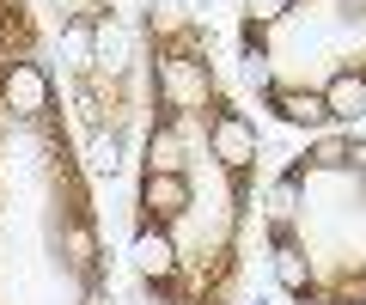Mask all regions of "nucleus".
<instances>
[{
	"mask_svg": "<svg viewBox=\"0 0 366 305\" xmlns=\"http://www.w3.org/2000/svg\"><path fill=\"white\" fill-rule=\"evenodd\" d=\"M232 43L281 129L336 134L366 116V0H238Z\"/></svg>",
	"mask_w": 366,
	"mask_h": 305,
	"instance_id": "obj_4",
	"label": "nucleus"
},
{
	"mask_svg": "<svg viewBox=\"0 0 366 305\" xmlns=\"http://www.w3.org/2000/svg\"><path fill=\"white\" fill-rule=\"evenodd\" d=\"M257 226L287 305H366V129L317 134L281 159Z\"/></svg>",
	"mask_w": 366,
	"mask_h": 305,
	"instance_id": "obj_3",
	"label": "nucleus"
},
{
	"mask_svg": "<svg viewBox=\"0 0 366 305\" xmlns=\"http://www.w3.org/2000/svg\"><path fill=\"white\" fill-rule=\"evenodd\" d=\"M37 13L61 61L86 159L117 171L141 122V49H129L122 0H37Z\"/></svg>",
	"mask_w": 366,
	"mask_h": 305,
	"instance_id": "obj_5",
	"label": "nucleus"
},
{
	"mask_svg": "<svg viewBox=\"0 0 366 305\" xmlns=\"http://www.w3.org/2000/svg\"><path fill=\"white\" fill-rule=\"evenodd\" d=\"M129 269L147 305H238L262 208V134L214 61V31L147 6Z\"/></svg>",
	"mask_w": 366,
	"mask_h": 305,
	"instance_id": "obj_1",
	"label": "nucleus"
},
{
	"mask_svg": "<svg viewBox=\"0 0 366 305\" xmlns=\"http://www.w3.org/2000/svg\"><path fill=\"white\" fill-rule=\"evenodd\" d=\"M0 305H110L98 189L37 0H0Z\"/></svg>",
	"mask_w": 366,
	"mask_h": 305,
	"instance_id": "obj_2",
	"label": "nucleus"
}]
</instances>
